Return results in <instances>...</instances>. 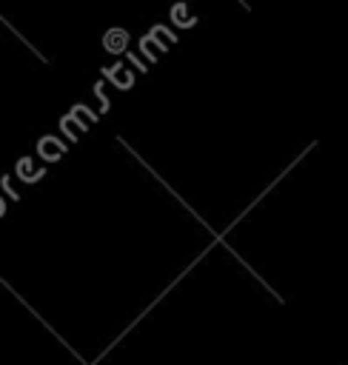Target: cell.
Instances as JSON below:
<instances>
[]
</instances>
